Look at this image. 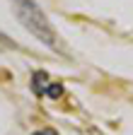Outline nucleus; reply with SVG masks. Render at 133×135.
Masks as SVG:
<instances>
[{"label": "nucleus", "instance_id": "7ed1b4c3", "mask_svg": "<svg viewBox=\"0 0 133 135\" xmlns=\"http://www.w3.org/2000/svg\"><path fill=\"white\" fill-rule=\"evenodd\" d=\"M34 135H58V133H56L53 128H41V130H36Z\"/></svg>", "mask_w": 133, "mask_h": 135}, {"label": "nucleus", "instance_id": "f257e3e1", "mask_svg": "<svg viewBox=\"0 0 133 135\" xmlns=\"http://www.w3.org/2000/svg\"><path fill=\"white\" fill-rule=\"evenodd\" d=\"M15 10H17V17L22 20V24L34 34V36H39V39H41L44 44H48V46L56 41V39H53V29L48 27L44 12L31 3V0H15Z\"/></svg>", "mask_w": 133, "mask_h": 135}, {"label": "nucleus", "instance_id": "f03ea898", "mask_svg": "<svg viewBox=\"0 0 133 135\" xmlns=\"http://www.w3.org/2000/svg\"><path fill=\"white\" fill-rule=\"evenodd\" d=\"M51 77H48L44 70H39V73H34V77H31V89H34L39 97H46V92H48V87H51Z\"/></svg>", "mask_w": 133, "mask_h": 135}]
</instances>
